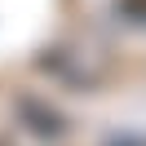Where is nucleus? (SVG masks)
<instances>
[{
  "mask_svg": "<svg viewBox=\"0 0 146 146\" xmlns=\"http://www.w3.org/2000/svg\"><path fill=\"white\" fill-rule=\"evenodd\" d=\"M115 9H119V13H124V18H128V22H146V0H119Z\"/></svg>",
  "mask_w": 146,
  "mask_h": 146,
  "instance_id": "obj_1",
  "label": "nucleus"
}]
</instances>
